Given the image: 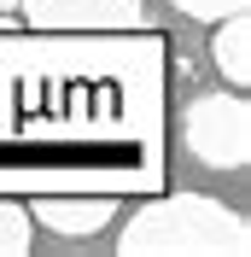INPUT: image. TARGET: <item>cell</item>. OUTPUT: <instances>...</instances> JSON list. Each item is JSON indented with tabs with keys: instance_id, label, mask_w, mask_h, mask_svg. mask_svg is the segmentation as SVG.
<instances>
[{
	"instance_id": "cell-3",
	"label": "cell",
	"mask_w": 251,
	"mask_h": 257,
	"mask_svg": "<svg viewBox=\"0 0 251 257\" xmlns=\"http://www.w3.org/2000/svg\"><path fill=\"white\" fill-rule=\"evenodd\" d=\"M18 12L35 30H123L146 18V0H18Z\"/></svg>"
},
{
	"instance_id": "cell-2",
	"label": "cell",
	"mask_w": 251,
	"mask_h": 257,
	"mask_svg": "<svg viewBox=\"0 0 251 257\" xmlns=\"http://www.w3.org/2000/svg\"><path fill=\"white\" fill-rule=\"evenodd\" d=\"M181 141L187 152L216 170V176H234L251 164V105L239 88H210V94H193L187 111H181Z\"/></svg>"
},
{
	"instance_id": "cell-7",
	"label": "cell",
	"mask_w": 251,
	"mask_h": 257,
	"mask_svg": "<svg viewBox=\"0 0 251 257\" xmlns=\"http://www.w3.org/2000/svg\"><path fill=\"white\" fill-rule=\"evenodd\" d=\"M181 18H199V24H216V18H228V12H245L251 0H170Z\"/></svg>"
},
{
	"instance_id": "cell-5",
	"label": "cell",
	"mask_w": 251,
	"mask_h": 257,
	"mask_svg": "<svg viewBox=\"0 0 251 257\" xmlns=\"http://www.w3.org/2000/svg\"><path fill=\"white\" fill-rule=\"evenodd\" d=\"M210 59H216V70H222V82H228V88H245V82H251V18H245V12L216 18Z\"/></svg>"
},
{
	"instance_id": "cell-6",
	"label": "cell",
	"mask_w": 251,
	"mask_h": 257,
	"mask_svg": "<svg viewBox=\"0 0 251 257\" xmlns=\"http://www.w3.org/2000/svg\"><path fill=\"white\" fill-rule=\"evenodd\" d=\"M35 240V216L30 205H12V199H0V257H24Z\"/></svg>"
},
{
	"instance_id": "cell-4",
	"label": "cell",
	"mask_w": 251,
	"mask_h": 257,
	"mask_svg": "<svg viewBox=\"0 0 251 257\" xmlns=\"http://www.w3.org/2000/svg\"><path fill=\"white\" fill-rule=\"evenodd\" d=\"M117 216V205L111 199H64V193H53V199H35V222L53 228V234H70V240H88V234H99V228Z\"/></svg>"
},
{
	"instance_id": "cell-1",
	"label": "cell",
	"mask_w": 251,
	"mask_h": 257,
	"mask_svg": "<svg viewBox=\"0 0 251 257\" xmlns=\"http://www.w3.org/2000/svg\"><path fill=\"white\" fill-rule=\"evenodd\" d=\"M117 251L129 257H158V251H187V257H245L251 251V222L234 205L210 193H164L141 205L117 234Z\"/></svg>"
}]
</instances>
